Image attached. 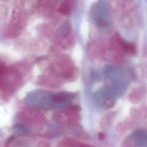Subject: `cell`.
I'll use <instances>...</instances> for the list:
<instances>
[{"mask_svg":"<svg viewBox=\"0 0 147 147\" xmlns=\"http://www.w3.org/2000/svg\"><path fill=\"white\" fill-rule=\"evenodd\" d=\"M80 107L76 105L70 106L66 110L53 113L52 118L57 123L70 126L77 125L80 119L79 111Z\"/></svg>","mask_w":147,"mask_h":147,"instance_id":"6da1fadb","label":"cell"},{"mask_svg":"<svg viewBox=\"0 0 147 147\" xmlns=\"http://www.w3.org/2000/svg\"><path fill=\"white\" fill-rule=\"evenodd\" d=\"M19 119L24 123L33 124L34 126L43 124V123L45 121L44 115L33 110L21 112L19 115Z\"/></svg>","mask_w":147,"mask_h":147,"instance_id":"7a4b0ae2","label":"cell"},{"mask_svg":"<svg viewBox=\"0 0 147 147\" xmlns=\"http://www.w3.org/2000/svg\"><path fill=\"white\" fill-rule=\"evenodd\" d=\"M82 142L72 138H67L58 144L57 147H81Z\"/></svg>","mask_w":147,"mask_h":147,"instance_id":"3957f363","label":"cell"},{"mask_svg":"<svg viewBox=\"0 0 147 147\" xmlns=\"http://www.w3.org/2000/svg\"><path fill=\"white\" fill-rule=\"evenodd\" d=\"M142 94L140 92L136 91L130 93L128 95V100L133 104H137L141 101L142 99Z\"/></svg>","mask_w":147,"mask_h":147,"instance_id":"277c9868","label":"cell"},{"mask_svg":"<svg viewBox=\"0 0 147 147\" xmlns=\"http://www.w3.org/2000/svg\"><path fill=\"white\" fill-rule=\"evenodd\" d=\"M119 42L122 48L126 52L131 54H134L136 53V47L133 44L127 42L123 40H119Z\"/></svg>","mask_w":147,"mask_h":147,"instance_id":"5b68a950","label":"cell"},{"mask_svg":"<svg viewBox=\"0 0 147 147\" xmlns=\"http://www.w3.org/2000/svg\"><path fill=\"white\" fill-rule=\"evenodd\" d=\"M12 129L17 133H26L30 130L29 126L23 123H19L13 125Z\"/></svg>","mask_w":147,"mask_h":147,"instance_id":"8992f818","label":"cell"},{"mask_svg":"<svg viewBox=\"0 0 147 147\" xmlns=\"http://www.w3.org/2000/svg\"><path fill=\"white\" fill-rule=\"evenodd\" d=\"M129 127V123L126 122H119L116 126V129L119 132H123L126 131Z\"/></svg>","mask_w":147,"mask_h":147,"instance_id":"52a82bcc","label":"cell"},{"mask_svg":"<svg viewBox=\"0 0 147 147\" xmlns=\"http://www.w3.org/2000/svg\"><path fill=\"white\" fill-rule=\"evenodd\" d=\"M110 119L107 116H105L101 119L100 122V125L101 128L103 130H107L110 126Z\"/></svg>","mask_w":147,"mask_h":147,"instance_id":"ba28073f","label":"cell"},{"mask_svg":"<svg viewBox=\"0 0 147 147\" xmlns=\"http://www.w3.org/2000/svg\"><path fill=\"white\" fill-rule=\"evenodd\" d=\"M130 115L132 119L134 120H138L140 118L141 113L138 109L132 108L130 111Z\"/></svg>","mask_w":147,"mask_h":147,"instance_id":"9c48e42d","label":"cell"},{"mask_svg":"<svg viewBox=\"0 0 147 147\" xmlns=\"http://www.w3.org/2000/svg\"><path fill=\"white\" fill-rule=\"evenodd\" d=\"M70 6L69 3H65L62 4L60 7L59 11L61 13L63 14H68L70 11Z\"/></svg>","mask_w":147,"mask_h":147,"instance_id":"30bf717a","label":"cell"},{"mask_svg":"<svg viewBox=\"0 0 147 147\" xmlns=\"http://www.w3.org/2000/svg\"><path fill=\"white\" fill-rule=\"evenodd\" d=\"M115 101L112 99H108L105 102V106L108 109L113 108L115 106Z\"/></svg>","mask_w":147,"mask_h":147,"instance_id":"8fae6325","label":"cell"},{"mask_svg":"<svg viewBox=\"0 0 147 147\" xmlns=\"http://www.w3.org/2000/svg\"><path fill=\"white\" fill-rule=\"evenodd\" d=\"M37 147H51L50 144L48 141L42 140L38 143Z\"/></svg>","mask_w":147,"mask_h":147,"instance_id":"7c38bea8","label":"cell"},{"mask_svg":"<svg viewBox=\"0 0 147 147\" xmlns=\"http://www.w3.org/2000/svg\"><path fill=\"white\" fill-rule=\"evenodd\" d=\"M98 138L100 141H103L106 137L105 133L103 131H100L98 133Z\"/></svg>","mask_w":147,"mask_h":147,"instance_id":"4fadbf2b","label":"cell"}]
</instances>
